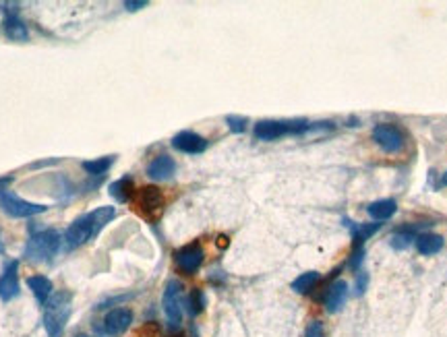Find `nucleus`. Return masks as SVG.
Returning <instances> with one entry per match:
<instances>
[{"instance_id":"f257e3e1","label":"nucleus","mask_w":447,"mask_h":337,"mask_svg":"<svg viewBox=\"0 0 447 337\" xmlns=\"http://www.w3.org/2000/svg\"><path fill=\"white\" fill-rule=\"evenodd\" d=\"M116 216L114 207H98L96 211H89L85 216H81L79 220H74L71 227L65 234V244L69 249H77L81 244H85L87 240H91L93 236H98L106 225L110 224Z\"/></svg>"},{"instance_id":"f03ea898","label":"nucleus","mask_w":447,"mask_h":337,"mask_svg":"<svg viewBox=\"0 0 447 337\" xmlns=\"http://www.w3.org/2000/svg\"><path fill=\"white\" fill-rule=\"evenodd\" d=\"M71 302H73V294L63 290L52 294L44 304V329L50 337L63 336L65 325L71 317Z\"/></svg>"},{"instance_id":"7ed1b4c3","label":"nucleus","mask_w":447,"mask_h":337,"mask_svg":"<svg viewBox=\"0 0 447 337\" xmlns=\"http://www.w3.org/2000/svg\"><path fill=\"white\" fill-rule=\"evenodd\" d=\"M60 249V236L54 230L37 232L25 246V257L32 261H50Z\"/></svg>"},{"instance_id":"20e7f679","label":"nucleus","mask_w":447,"mask_h":337,"mask_svg":"<svg viewBox=\"0 0 447 337\" xmlns=\"http://www.w3.org/2000/svg\"><path fill=\"white\" fill-rule=\"evenodd\" d=\"M164 205H166L164 192L157 187L139 188L135 194V207L148 220H157L164 211Z\"/></svg>"},{"instance_id":"39448f33","label":"nucleus","mask_w":447,"mask_h":337,"mask_svg":"<svg viewBox=\"0 0 447 337\" xmlns=\"http://www.w3.org/2000/svg\"><path fill=\"white\" fill-rule=\"evenodd\" d=\"M372 141L385 153H400L406 147V137L402 128L389 122H381L372 128Z\"/></svg>"},{"instance_id":"423d86ee","label":"nucleus","mask_w":447,"mask_h":337,"mask_svg":"<svg viewBox=\"0 0 447 337\" xmlns=\"http://www.w3.org/2000/svg\"><path fill=\"white\" fill-rule=\"evenodd\" d=\"M0 207L4 213H8L11 218H32V216H37V213H44L48 207L46 205H39V203H30V201H23L21 197L4 190L0 194Z\"/></svg>"},{"instance_id":"0eeeda50","label":"nucleus","mask_w":447,"mask_h":337,"mask_svg":"<svg viewBox=\"0 0 447 337\" xmlns=\"http://www.w3.org/2000/svg\"><path fill=\"white\" fill-rule=\"evenodd\" d=\"M162 304H164V312H166L170 327L172 329L181 327V321H183V286L176 279L168 282Z\"/></svg>"},{"instance_id":"6e6552de","label":"nucleus","mask_w":447,"mask_h":337,"mask_svg":"<svg viewBox=\"0 0 447 337\" xmlns=\"http://www.w3.org/2000/svg\"><path fill=\"white\" fill-rule=\"evenodd\" d=\"M133 323V312L129 308H112L104 319V331L106 336L118 337L122 336Z\"/></svg>"},{"instance_id":"1a4fd4ad","label":"nucleus","mask_w":447,"mask_h":337,"mask_svg":"<svg viewBox=\"0 0 447 337\" xmlns=\"http://www.w3.org/2000/svg\"><path fill=\"white\" fill-rule=\"evenodd\" d=\"M17 269H19L17 261L6 263V267L0 275V298L4 302L19 296V273H17Z\"/></svg>"},{"instance_id":"9d476101","label":"nucleus","mask_w":447,"mask_h":337,"mask_svg":"<svg viewBox=\"0 0 447 337\" xmlns=\"http://www.w3.org/2000/svg\"><path fill=\"white\" fill-rule=\"evenodd\" d=\"M174 259H176L179 269L190 275V273H195V271L201 267V263L205 259V253H203V249H201L199 244H190V246L181 249V251L174 255Z\"/></svg>"},{"instance_id":"9b49d317","label":"nucleus","mask_w":447,"mask_h":337,"mask_svg":"<svg viewBox=\"0 0 447 337\" xmlns=\"http://www.w3.org/2000/svg\"><path fill=\"white\" fill-rule=\"evenodd\" d=\"M172 147L183 151V153L197 155V153H203V151L207 150V139H203L201 135H197V133H193V131H183V133L174 135Z\"/></svg>"},{"instance_id":"f8f14e48","label":"nucleus","mask_w":447,"mask_h":337,"mask_svg":"<svg viewBox=\"0 0 447 337\" xmlns=\"http://www.w3.org/2000/svg\"><path fill=\"white\" fill-rule=\"evenodd\" d=\"M174 170H176V161L170 155H157L148 166L149 178L153 180H166L174 174Z\"/></svg>"},{"instance_id":"ddd939ff","label":"nucleus","mask_w":447,"mask_h":337,"mask_svg":"<svg viewBox=\"0 0 447 337\" xmlns=\"http://www.w3.org/2000/svg\"><path fill=\"white\" fill-rule=\"evenodd\" d=\"M348 284L344 282V279H337L334 286L328 290V296H325V308L330 310V312H337L344 304H346V300H348Z\"/></svg>"},{"instance_id":"4468645a","label":"nucleus","mask_w":447,"mask_h":337,"mask_svg":"<svg viewBox=\"0 0 447 337\" xmlns=\"http://www.w3.org/2000/svg\"><path fill=\"white\" fill-rule=\"evenodd\" d=\"M396 211H398V203L394 199H379V201H372L367 207V213L375 222H385V220L394 218Z\"/></svg>"},{"instance_id":"2eb2a0df","label":"nucleus","mask_w":447,"mask_h":337,"mask_svg":"<svg viewBox=\"0 0 447 337\" xmlns=\"http://www.w3.org/2000/svg\"><path fill=\"white\" fill-rule=\"evenodd\" d=\"M27 286L34 292V296H36L39 304H46L48 298L52 296V282L48 277H44V275H32V277H27Z\"/></svg>"},{"instance_id":"dca6fc26","label":"nucleus","mask_w":447,"mask_h":337,"mask_svg":"<svg viewBox=\"0 0 447 337\" xmlns=\"http://www.w3.org/2000/svg\"><path fill=\"white\" fill-rule=\"evenodd\" d=\"M416 249L420 255H435L443 249V238L439 234H420L416 236Z\"/></svg>"},{"instance_id":"f3484780","label":"nucleus","mask_w":447,"mask_h":337,"mask_svg":"<svg viewBox=\"0 0 447 337\" xmlns=\"http://www.w3.org/2000/svg\"><path fill=\"white\" fill-rule=\"evenodd\" d=\"M344 225L352 232V238H354V244L356 246H361L365 240H369L372 234L379 230V225L381 224H363L358 225L356 222H352V220H344Z\"/></svg>"},{"instance_id":"a211bd4d","label":"nucleus","mask_w":447,"mask_h":337,"mask_svg":"<svg viewBox=\"0 0 447 337\" xmlns=\"http://www.w3.org/2000/svg\"><path fill=\"white\" fill-rule=\"evenodd\" d=\"M4 34L11 39H17V41H25L27 36H30L27 25L21 19H17V17H6V21H4Z\"/></svg>"},{"instance_id":"6ab92c4d","label":"nucleus","mask_w":447,"mask_h":337,"mask_svg":"<svg viewBox=\"0 0 447 337\" xmlns=\"http://www.w3.org/2000/svg\"><path fill=\"white\" fill-rule=\"evenodd\" d=\"M412 242H416V232L412 227H402L389 238V244L394 251H406Z\"/></svg>"},{"instance_id":"aec40b11","label":"nucleus","mask_w":447,"mask_h":337,"mask_svg":"<svg viewBox=\"0 0 447 337\" xmlns=\"http://www.w3.org/2000/svg\"><path fill=\"white\" fill-rule=\"evenodd\" d=\"M110 194L118 201V203H127V201L131 199V194H133V180H131L129 176H124V178L112 183Z\"/></svg>"},{"instance_id":"412c9836","label":"nucleus","mask_w":447,"mask_h":337,"mask_svg":"<svg viewBox=\"0 0 447 337\" xmlns=\"http://www.w3.org/2000/svg\"><path fill=\"white\" fill-rule=\"evenodd\" d=\"M114 164V157L112 155H106V157H98V159H87V161H83L81 166H83V170L87 172V174H98V176H102V174H106L108 170H110V166Z\"/></svg>"},{"instance_id":"4be33fe9","label":"nucleus","mask_w":447,"mask_h":337,"mask_svg":"<svg viewBox=\"0 0 447 337\" xmlns=\"http://www.w3.org/2000/svg\"><path fill=\"white\" fill-rule=\"evenodd\" d=\"M319 282V273L317 271H306V273H300L297 279L292 282V290L298 292V294H306L309 290H313V286Z\"/></svg>"},{"instance_id":"5701e85b","label":"nucleus","mask_w":447,"mask_h":337,"mask_svg":"<svg viewBox=\"0 0 447 337\" xmlns=\"http://www.w3.org/2000/svg\"><path fill=\"white\" fill-rule=\"evenodd\" d=\"M186 306H188V312L195 317V315H199L201 310H203V306H205V296H203V292L201 290H195L188 300H186Z\"/></svg>"},{"instance_id":"b1692460","label":"nucleus","mask_w":447,"mask_h":337,"mask_svg":"<svg viewBox=\"0 0 447 337\" xmlns=\"http://www.w3.org/2000/svg\"><path fill=\"white\" fill-rule=\"evenodd\" d=\"M226 122H228L230 131L236 135L245 133V128H247V118H242V116H226Z\"/></svg>"},{"instance_id":"393cba45","label":"nucleus","mask_w":447,"mask_h":337,"mask_svg":"<svg viewBox=\"0 0 447 337\" xmlns=\"http://www.w3.org/2000/svg\"><path fill=\"white\" fill-rule=\"evenodd\" d=\"M304 337H325V331H323V323H321V321H311V323L306 325Z\"/></svg>"},{"instance_id":"a878e982","label":"nucleus","mask_w":447,"mask_h":337,"mask_svg":"<svg viewBox=\"0 0 447 337\" xmlns=\"http://www.w3.org/2000/svg\"><path fill=\"white\" fill-rule=\"evenodd\" d=\"M367 284H369V275L365 273V271H361L358 273V277H356V296H363L365 294V290H367Z\"/></svg>"},{"instance_id":"bb28decb","label":"nucleus","mask_w":447,"mask_h":337,"mask_svg":"<svg viewBox=\"0 0 447 337\" xmlns=\"http://www.w3.org/2000/svg\"><path fill=\"white\" fill-rule=\"evenodd\" d=\"M363 259H365V251H363V246H356L354 253H352V259H350V267H352V269H358Z\"/></svg>"},{"instance_id":"cd10ccee","label":"nucleus","mask_w":447,"mask_h":337,"mask_svg":"<svg viewBox=\"0 0 447 337\" xmlns=\"http://www.w3.org/2000/svg\"><path fill=\"white\" fill-rule=\"evenodd\" d=\"M148 4H149L148 0H127V2H124V8H127V11H131V13H135V11L145 8Z\"/></svg>"},{"instance_id":"c85d7f7f","label":"nucleus","mask_w":447,"mask_h":337,"mask_svg":"<svg viewBox=\"0 0 447 337\" xmlns=\"http://www.w3.org/2000/svg\"><path fill=\"white\" fill-rule=\"evenodd\" d=\"M8 183H11V178H0V194L4 192V187H8Z\"/></svg>"},{"instance_id":"c756f323","label":"nucleus","mask_w":447,"mask_h":337,"mask_svg":"<svg viewBox=\"0 0 447 337\" xmlns=\"http://www.w3.org/2000/svg\"><path fill=\"white\" fill-rule=\"evenodd\" d=\"M439 187H447V172L441 176V180H439Z\"/></svg>"},{"instance_id":"7c9ffc66","label":"nucleus","mask_w":447,"mask_h":337,"mask_svg":"<svg viewBox=\"0 0 447 337\" xmlns=\"http://www.w3.org/2000/svg\"><path fill=\"white\" fill-rule=\"evenodd\" d=\"M74 337H91V336H85V333H81V336H74Z\"/></svg>"},{"instance_id":"2f4dec72","label":"nucleus","mask_w":447,"mask_h":337,"mask_svg":"<svg viewBox=\"0 0 447 337\" xmlns=\"http://www.w3.org/2000/svg\"><path fill=\"white\" fill-rule=\"evenodd\" d=\"M172 337H183V336H172Z\"/></svg>"}]
</instances>
